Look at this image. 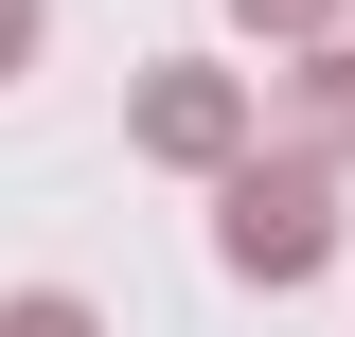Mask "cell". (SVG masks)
Segmentation results:
<instances>
[{
	"mask_svg": "<svg viewBox=\"0 0 355 337\" xmlns=\"http://www.w3.org/2000/svg\"><path fill=\"white\" fill-rule=\"evenodd\" d=\"M0 337H107V320H89L71 284H18V302H0Z\"/></svg>",
	"mask_w": 355,
	"mask_h": 337,
	"instance_id": "cell-5",
	"label": "cell"
},
{
	"mask_svg": "<svg viewBox=\"0 0 355 337\" xmlns=\"http://www.w3.org/2000/svg\"><path fill=\"white\" fill-rule=\"evenodd\" d=\"M125 142H142L160 178H231V160L266 142V107H249V71H214V53H160V71L125 89Z\"/></svg>",
	"mask_w": 355,
	"mask_h": 337,
	"instance_id": "cell-2",
	"label": "cell"
},
{
	"mask_svg": "<svg viewBox=\"0 0 355 337\" xmlns=\"http://www.w3.org/2000/svg\"><path fill=\"white\" fill-rule=\"evenodd\" d=\"M266 125H284V160H320V178H355V36H320V53H284V71L249 89Z\"/></svg>",
	"mask_w": 355,
	"mask_h": 337,
	"instance_id": "cell-3",
	"label": "cell"
},
{
	"mask_svg": "<svg viewBox=\"0 0 355 337\" xmlns=\"http://www.w3.org/2000/svg\"><path fill=\"white\" fill-rule=\"evenodd\" d=\"M231 36H266V53H320V36H338V0H231Z\"/></svg>",
	"mask_w": 355,
	"mask_h": 337,
	"instance_id": "cell-4",
	"label": "cell"
},
{
	"mask_svg": "<svg viewBox=\"0 0 355 337\" xmlns=\"http://www.w3.org/2000/svg\"><path fill=\"white\" fill-rule=\"evenodd\" d=\"M36 36H53V0H0V89L36 71Z\"/></svg>",
	"mask_w": 355,
	"mask_h": 337,
	"instance_id": "cell-6",
	"label": "cell"
},
{
	"mask_svg": "<svg viewBox=\"0 0 355 337\" xmlns=\"http://www.w3.org/2000/svg\"><path fill=\"white\" fill-rule=\"evenodd\" d=\"M338 231H355L338 178L284 160V142H249V160L214 178V266H231V284H320V266H338Z\"/></svg>",
	"mask_w": 355,
	"mask_h": 337,
	"instance_id": "cell-1",
	"label": "cell"
}]
</instances>
